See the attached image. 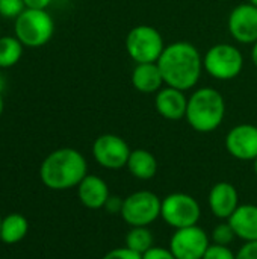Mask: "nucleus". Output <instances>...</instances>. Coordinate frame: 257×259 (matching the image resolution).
Wrapping results in <instances>:
<instances>
[{"mask_svg":"<svg viewBox=\"0 0 257 259\" xmlns=\"http://www.w3.org/2000/svg\"><path fill=\"white\" fill-rule=\"evenodd\" d=\"M250 3H253L254 6H257V0H250Z\"/></svg>","mask_w":257,"mask_h":259,"instance_id":"72a5a7b5","label":"nucleus"},{"mask_svg":"<svg viewBox=\"0 0 257 259\" xmlns=\"http://www.w3.org/2000/svg\"><path fill=\"white\" fill-rule=\"evenodd\" d=\"M253 168H254V173H256L257 176V158L253 161Z\"/></svg>","mask_w":257,"mask_h":259,"instance_id":"473e14b6","label":"nucleus"},{"mask_svg":"<svg viewBox=\"0 0 257 259\" xmlns=\"http://www.w3.org/2000/svg\"><path fill=\"white\" fill-rule=\"evenodd\" d=\"M236 238L232 226L227 223H221V225H217L212 231V235H211V240L214 244H220V246H229L233 240Z\"/></svg>","mask_w":257,"mask_h":259,"instance_id":"4be33fe9","label":"nucleus"},{"mask_svg":"<svg viewBox=\"0 0 257 259\" xmlns=\"http://www.w3.org/2000/svg\"><path fill=\"white\" fill-rule=\"evenodd\" d=\"M88 175L85 156L71 147H61L48 153L39 167L41 182L53 191H65L77 187Z\"/></svg>","mask_w":257,"mask_h":259,"instance_id":"f03ea898","label":"nucleus"},{"mask_svg":"<svg viewBox=\"0 0 257 259\" xmlns=\"http://www.w3.org/2000/svg\"><path fill=\"white\" fill-rule=\"evenodd\" d=\"M55 33V20L47 9H24L14 20V35L24 47L45 46Z\"/></svg>","mask_w":257,"mask_h":259,"instance_id":"20e7f679","label":"nucleus"},{"mask_svg":"<svg viewBox=\"0 0 257 259\" xmlns=\"http://www.w3.org/2000/svg\"><path fill=\"white\" fill-rule=\"evenodd\" d=\"M164 83L165 82H164L158 62H144V64L135 65L132 71V85L139 93L156 94L162 88Z\"/></svg>","mask_w":257,"mask_h":259,"instance_id":"f3484780","label":"nucleus"},{"mask_svg":"<svg viewBox=\"0 0 257 259\" xmlns=\"http://www.w3.org/2000/svg\"><path fill=\"white\" fill-rule=\"evenodd\" d=\"M153 246H155V238L148 226L130 228V231L126 235V247L139 255H144Z\"/></svg>","mask_w":257,"mask_h":259,"instance_id":"412c9836","label":"nucleus"},{"mask_svg":"<svg viewBox=\"0 0 257 259\" xmlns=\"http://www.w3.org/2000/svg\"><path fill=\"white\" fill-rule=\"evenodd\" d=\"M29 232V222L21 214H9L3 217L2 220V229H0V241L5 244H17Z\"/></svg>","mask_w":257,"mask_h":259,"instance_id":"6ab92c4d","label":"nucleus"},{"mask_svg":"<svg viewBox=\"0 0 257 259\" xmlns=\"http://www.w3.org/2000/svg\"><path fill=\"white\" fill-rule=\"evenodd\" d=\"M167 87L188 91L197 85L203 70V58L197 47L186 41H176L165 46L158 59Z\"/></svg>","mask_w":257,"mask_h":259,"instance_id":"f257e3e1","label":"nucleus"},{"mask_svg":"<svg viewBox=\"0 0 257 259\" xmlns=\"http://www.w3.org/2000/svg\"><path fill=\"white\" fill-rule=\"evenodd\" d=\"M161 217L168 226L174 229H183L198 223L201 217V208L192 196L185 193H173L162 199Z\"/></svg>","mask_w":257,"mask_h":259,"instance_id":"6e6552de","label":"nucleus"},{"mask_svg":"<svg viewBox=\"0 0 257 259\" xmlns=\"http://www.w3.org/2000/svg\"><path fill=\"white\" fill-rule=\"evenodd\" d=\"M123 202H124V199L111 194V197L108 199V202H106V205H105V209H106L109 214H121Z\"/></svg>","mask_w":257,"mask_h":259,"instance_id":"cd10ccee","label":"nucleus"},{"mask_svg":"<svg viewBox=\"0 0 257 259\" xmlns=\"http://www.w3.org/2000/svg\"><path fill=\"white\" fill-rule=\"evenodd\" d=\"M77 196L85 208L101 209L111 197V193L108 184L101 178L95 175H86L77 185Z\"/></svg>","mask_w":257,"mask_h":259,"instance_id":"2eb2a0df","label":"nucleus"},{"mask_svg":"<svg viewBox=\"0 0 257 259\" xmlns=\"http://www.w3.org/2000/svg\"><path fill=\"white\" fill-rule=\"evenodd\" d=\"M229 32L242 44L257 42V6L248 2L233 8L229 15Z\"/></svg>","mask_w":257,"mask_h":259,"instance_id":"f8f14e48","label":"nucleus"},{"mask_svg":"<svg viewBox=\"0 0 257 259\" xmlns=\"http://www.w3.org/2000/svg\"><path fill=\"white\" fill-rule=\"evenodd\" d=\"M24 46L15 35L0 36V70L17 65L23 56Z\"/></svg>","mask_w":257,"mask_h":259,"instance_id":"aec40b11","label":"nucleus"},{"mask_svg":"<svg viewBox=\"0 0 257 259\" xmlns=\"http://www.w3.org/2000/svg\"><path fill=\"white\" fill-rule=\"evenodd\" d=\"M2 220H3V219H2V215H0V229H2Z\"/></svg>","mask_w":257,"mask_h":259,"instance_id":"f704fd0d","label":"nucleus"},{"mask_svg":"<svg viewBox=\"0 0 257 259\" xmlns=\"http://www.w3.org/2000/svg\"><path fill=\"white\" fill-rule=\"evenodd\" d=\"M142 259H176V256L173 255V252L170 249L153 246L150 250H147L142 255Z\"/></svg>","mask_w":257,"mask_h":259,"instance_id":"a878e982","label":"nucleus"},{"mask_svg":"<svg viewBox=\"0 0 257 259\" xmlns=\"http://www.w3.org/2000/svg\"><path fill=\"white\" fill-rule=\"evenodd\" d=\"M130 147L115 134H103L92 143V156L98 165L108 170H120L127 165Z\"/></svg>","mask_w":257,"mask_h":259,"instance_id":"1a4fd4ad","label":"nucleus"},{"mask_svg":"<svg viewBox=\"0 0 257 259\" xmlns=\"http://www.w3.org/2000/svg\"><path fill=\"white\" fill-rule=\"evenodd\" d=\"M203 68L214 79L232 80L238 77L244 68L242 52L227 42L215 44L206 52L203 58Z\"/></svg>","mask_w":257,"mask_h":259,"instance_id":"39448f33","label":"nucleus"},{"mask_svg":"<svg viewBox=\"0 0 257 259\" xmlns=\"http://www.w3.org/2000/svg\"><path fill=\"white\" fill-rule=\"evenodd\" d=\"M155 108L158 114L170 121H179L185 118L186 108H188V97L185 91L165 87L161 88L155 96Z\"/></svg>","mask_w":257,"mask_h":259,"instance_id":"4468645a","label":"nucleus"},{"mask_svg":"<svg viewBox=\"0 0 257 259\" xmlns=\"http://www.w3.org/2000/svg\"><path fill=\"white\" fill-rule=\"evenodd\" d=\"M236 259H257V241H247L238 250Z\"/></svg>","mask_w":257,"mask_h":259,"instance_id":"bb28decb","label":"nucleus"},{"mask_svg":"<svg viewBox=\"0 0 257 259\" xmlns=\"http://www.w3.org/2000/svg\"><path fill=\"white\" fill-rule=\"evenodd\" d=\"M126 167L133 178L139 181H150L156 176L159 164L151 152L145 149H135L130 152Z\"/></svg>","mask_w":257,"mask_h":259,"instance_id":"a211bd4d","label":"nucleus"},{"mask_svg":"<svg viewBox=\"0 0 257 259\" xmlns=\"http://www.w3.org/2000/svg\"><path fill=\"white\" fill-rule=\"evenodd\" d=\"M226 150L239 161L257 158V126L244 123L232 127L226 135Z\"/></svg>","mask_w":257,"mask_h":259,"instance_id":"9b49d317","label":"nucleus"},{"mask_svg":"<svg viewBox=\"0 0 257 259\" xmlns=\"http://www.w3.org/2000/svg\"><path fill=\"white\" fill-rule=\"evenodd\" d=\"M101 259H142V255H139L124 246V247H117V249L109 250Z\"/></svg>","mask_w":257,"mask_h":259,"instance_id":"393cba45","label":"nucleus"},{"mask_svg":"<svg viewBox=\"0 0 257 259\" xmlns=\"http://www.w3.org/2000/svg\"><path fill=\"white\" fill-rule=\"evenodd\" d=\"M5 88H6V77L0 73V93L3 94V91H5Z\"/></svg>","mask_w":257,"mask_h":259,"instance_id":"7c9ffc66","label":"nucleus"},{"mask_svg":"<svg viewBox=\"0 0 257 259\" xmlns=\"http://www.w3.org/2000/svg\"><path fill=\"white\" fill-rule=\"evenodd\" d=\"M26 9L24 0H0V17L15 20Z\"/></svg>","mask_w":257,"mask_h":259,"instance_id":"5701e85b","label":"nucleus"},{"mask_svg":"<svg viewBox=\"0 0 257 259\" xmlns=\"http://www.w3.org/2000/svg\"><path fill=\"white\" fill-rule=\"evenodd\" d=\"M251 61H253L254 67L257 68V42L253 44V49H251Z\"/></svg>","mask_w":257,"mask_h":259,"instance_id":"c756f323","label":"nucleus"},{"mask_svg":"<svg viewBox=\"0 0 257 259\" xmlns=\"http://www.w3.org/2000/svg\"><path fill=\"white\" fill-rule=\"evenodd\" d=\"M165 49L161 32L148 24H138L126 36V50L136 64L158 62Z\"/></svg>","mask_w":257,"mask_h":259,"instance_id":"423d86ee","label":"nucleus"},{"mask_svg":"<svg viewBox=\"0 0 257 259\" xmlns=\"http://www.w3.org/2000/svg\"><path fill=\"white\" fill-rule=\"evenodd\" d=\"M27 9H47L52 5V0H24Z\"/></svg>","mask_w":257,"mask_h":259,"instance_id":"c85d7f7f","label":"nucleus"},{"mask_svg":"<svg viewBox=\"0 0 257 259\" xmlns=\"http://www.w3.org/2000/svg\"><path fill=\"white\" fill-rule=\"evenodd\" d=\"M203 259H236V253H233L232 249H229V246H220L211 243Z\"/></svg>","mask_w":257,"mask_h":259,"instance_id":"b1692460","label":"nucleus"},{"mask_svg":"<svg viewBox=\"0 0 257 259\" xmlns=\"http://www.w3.org/2000/svg\"><path fill=\"white\" fill-rule=\"evenodd\" d=\"M226 115V102L220 91L214 88H200L188 97L186 121L188 124L200 132L209 134L217 131Z\"/></svg>","mask_w":257,"mask_h":259,"instance_id":"7ed1b4c3","label":"nucleus"},{"mask_svg":"<svg viewBox=\"0 0 257 259\" xmlns=\"http://www.w3.org/2000/svg\"><path fill=\"white\" fill-rule=\"evenodd\" d=\"M209 246V235L204 229L195 225L183 229H176L170 240L168 249L173 252L176 259H203Z\"/></svg>","mask_w":257,"mask_h":259,"instance_id":"9d476101","label":"nucleus"},{"mask_svg":"<svg viewBox=\"0 0 257 259\" xmlns=\"http://www.w3.org/2000/svg\"><path fill=\"white\" fill-rule=\"evenodd\" d=\"M0 36H2V29H0Z\"/></svg>","mask_w":257,"mask_h":259,"instance_id":"c9c22d12","label":"nucleus"},{"mask_svg":"<svg viewBox=\"0 0 257 259\" xmlns=\"http://www.w3.org/2000/svg\"><path fill=\"white\" fill-rule=\"evenodd\" d=\"M232 226L236 238L242 241H257V206L256 205H239L238 209L227 220Z\"/></svg>","mask_w":257,"mask_h":259,"instance_id":"dca6fc26","label":"nucleus"},{"mask_svg":"<svg viewBox=\"0 0 257 259\" xmlns=\"http://www.w3.org/2000/svg\"><path fill=\"white\" fill-rule=\"evenodd\" d=\"M211 212L221 220H229L239 206V194L230 182L215 184L208 196Z\"/></svg>","mask_w":257,"mask_h":259,"instance_id":"ddd939ff","label":"nucleus"},{"mask_svg":"<svg viewBox=\"0 0 257 259\" xmlns=\"http://www.w3.org/2000/svg\"><path fill=\"white\" fill-rule=\"evenodd\" d=\"M3 111H5V99H3V94L0 93V117L3 114Z\"/></svg>","mask_w":257,"mask_h":259,"instance_id":"2f4dec72","label":"nucleus"},{"mask_svg":"<svg viewBox=\"0 0 257 259\" xmlns=\"http://www.w3.org/2000/svg\"><path fill=\"white\" fill-rule=\"evenodd\" d=\"M162 199L153 191H135L123 202L121 217L130 226H148L161 217Z\"/></svg>","mask_w":257,"mask_h":259,"instance_id":"0eeeda50","label":"nucleus"}]
</instances>
